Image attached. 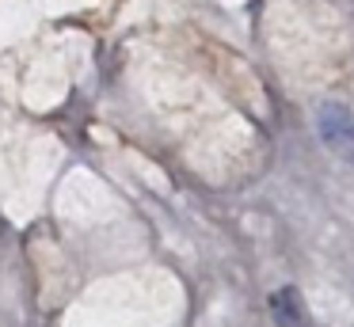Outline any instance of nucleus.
<instances>
[{
	"label": "nucleus",
	"mask_w": 354,
	"mask_h": 327,
	"mask_svg": "<svg viewBox=\"0 0 354 327\" xmlns=\"http://www.w3.org/2000/svg\"><path fill=\"white\" fill-rule=\"evenodd\" d=\"M270 316L278 327H308V304L297 286H282L270 297Z\"/></svg>",
	"instance_id": "f257e3e1"
}]
</instances>
